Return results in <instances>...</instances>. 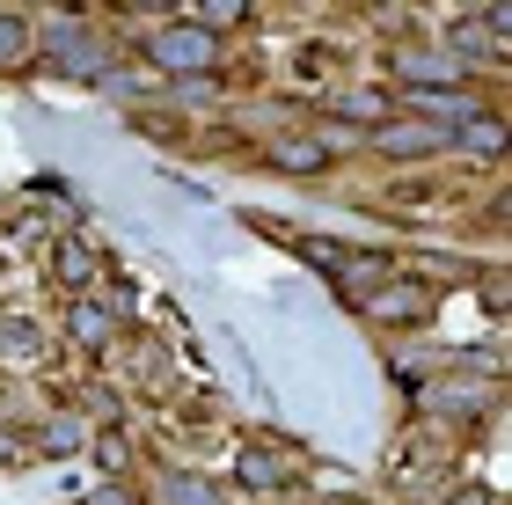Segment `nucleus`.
Wrapping results in <instances>:
<instances>
[{"mask_svg": "<svg viewBox=\"0 0 512 505\" xmlns=\"http://www.w3.org/2000/svg\"><path fill=\"white\" fill-rule=\"evenodd\" d=\"M96 462L103 469H125V440H118V432H96Z\"/></svg>", "mask_w": 512, "mask_h": 505, "instance_id": "nucleus-17", "label": "nucleus"}, {"mask_svg": "<svg viewBox=\"0 0 512 505\" xmlns=\"http://www.w3.org/2000/svg\"><path fill=\"white\" fill-rule=\"evenodd\" d=\"M37 447H44V454H74V447H81V425H74V418H52V425L37 432Z\"/></svg>", "mask_w": 512, "mask_h": 505, "instance_id": "nucleus-15", "label": "nucleus"}, {"mask_svg": "<svg viewBox=\"0 0 512 505\" xmlns=\"http://www.w3.org/2000/svg\"><path fill=\"white\" fill-rule=\"evenodd\" d=\"M30 59V15L0 8V66H22Z\"/></svg>", "mask_w": 512, "mask_h": 505, "instance_id": "nucleus-11", "label": "nucleus"}, {"mask_svg": "<svg viewBox=\"0 0 512 505\" xmlns=\"http://www.w3.org/2000/svg\"><path fill=\"white\" fill-rule=\"evenodd\" d=\"M300 257H308V264H322V271H330V264L344 257V249H337V242H322V235H308V242H300Z\"/></svg>", "mask_w": 512, "mask_h": 505, "instance_id": "nucleus-16", "label": "nucleus"}, {"mask_svg": "<svg viewBox=\"0 0 512 505\" xmlns=\"http://www.w3.org/2000/svg\"><path fill=\"white\" fill-rule=\"evenodd\" d=\"M81 505H132V491H118V484H103V491H88Z\"/></svg>", "mask_w": 512, "mask_h": 505, "instance_id": "nucleus-18", "label": "nucleus"}, {"mask_svg": "<svg viewBox=\"0 0 512 505\" xmlns=\"http://www.w3.org/2000/svg\"><path fill=\"white\" fill-rule=\"evenodd\" d=\"M66 330H74V344H88V352H103V344L118 337V315H110L103 301H74V308H66Z\"/></svg>", "mask_w": 512, "mask_h": 505, "instance_id": "nucleus-7", "label": "nucleus"}, {"mask_svg": "<svg viewBox=\"0 0 512 505\" xmlns=\"http://www.w3.org/2000/svg\"><path fill=\"white\" fill-rule=\"evenodd\" d=\"M52 279H59L66 293H81L88 279H96V249H88L81 235H66V242L52 249Z\"/></svg>", "mask_w": 512, "mask_h": 505, "instance_id": "nucleus-8", "label": "nucleus"}, {"mask_svg": "<svg viewBox=\"0 0 512 505\" xmlns=\"http://www.w3.org/2000/svg\"><path fill=\"white\" fill-rule=\"evenodd\" d=\"M432 301H439V293H432L425 279H403V286L388 279L359 315H374V323H403V330H425V323H432Z\"/></svg>", "mask_w": 512, "mask_h": 505, "instance_id": "nucleus-3", "label": "nucleus"}, {"mask_svg": "<svg viewBox=\"0 0 512 505\" xmlns=\"http://www.w3.org/2000/svg\"><path fill=\"white\" fill-rule=\"evenodd\" d=\"M447 505H498V498H491V491H483V484H469V491H454Z\"/></svg>", "mask_w": 512, "mask_h": 505, "instance_id": "nucleus-19", "label": "nucleus"}, {"mask_svg": "<svg viewBox=\"0 0 512 505\" xmlns=\"http://www.w3.org/2000/svg\"><path fill=\"white\" fill-rule=\"evenodd\" d=\"M161 498H169V505H220V491L205 484V476H169V484H161Z\"/></svg>", "mask_w": 512, "mask_h": 505, "instance_id": "nucleus-14", "label": "nucleus"}, {"mask_svg": "<svg viewBox=\"0 0 512 505\" xmlns=\"http://www.w3.org/2000/svg\"><path fill=\"white\" fill-rule=\"evenodd\" d=\"M271 169H286V176H315V169H330L337 154H330V140H308V132H286V140H271V154H264Z\"/></svg>", "mask_w": 512, "mask_h": 505, "instance_id": "nucleus-6", "label": "nucleus"}, {"mask_svg": "<svg viewBox=\"0 0 512 505\" xmlns=\"http://www.w3.org/2000/svg\"><path fill=\"white\" fill-rule=\"evenodd\" d=\"M374 147L388 154V162H417V154H439L447 147V125H425V118H388L374 132Z\"/></svg>", "mask_w": 512, "mask_h": 505, "instance_id": "nucleus-5", "label": "nucleus"}, {"mask_svg": "<svg viewBox=\"0 0 512 505\" xmlns=\"http://www.w3.org/2000/svg\"><path fill=\"white\" fill-rule=\"evenodd\" d=\"M37 323H22V315H15V323H0V359H37Z\"/></svg>", "mask_w": 512, "mask_h": 505, "instance_id": "nucleus-13", "label": "nucleus"}, {"mask_svg": "<svg viewBox=\"0 0 512 505\" xmlns=\"http://www.w3.org/2000/svg\"><path fill=\"white\" fill-rule=\"evenodd\" d=\"M461 147H469L476 162H498V154H505V118H491V110H483V118L461 132Z\"/></svg>", "mask_w": 512, "mask_h": 505, "instance_id": "nucleus-10", "label": "nucleus"}, {"mask_svg": "<svg viewBox=\"0 0 512 505\" xmlns=\"http://www.w3.org/2000/svg\"><path fill=\"white\" fill-rule=\"evenodd\" d=\"M147 59L161 66V74L169 81H205L220 66V37H205L198 22H169V30H154V44H147Z\"/></svg>", "mask_w": 512, "mask_h": 505, "instance_id": "nucleus-1", "label": "nucleus"}, {"mask_svg": "<svg viewBox=\"0 0 512 505\" xmlns=\"http://www.w3.org/2000/svg\"><path fill=\"white\" fill-rule=\"evenodd\" d=\"M388 279H395V257H388V249H344V257L330 264V286H337L352 308H366Z\"/></svg>", "mask_w": 512, "mask_h": 505, "instance_id": "nucleus-2", "label": "nucleus"}, {"mask_svg": "<svg viewBox=\"0 0 512 505\" xmlns=\"http://www.w3.org/2000/svg\"><path fill=\"white\" fill-rule=\"evenodd\" d=\"M337 118H352V125H388V103L374 96V88H359V96H337Z\"/></svg>", "mask_w": 512, "mask_h": 505, "instance_id": "nucleus-12", "label": "nucleus"}, {"mask_svg": "<svg viewBox=\"0 0 512 505\" xmlns=\"http://www.w3.org/2000/svg\"><path fill=\"white\" fill-rule=\"evenodd\" d=\"M235 484H249V491H278V484H286V462H278V454H264V447H242Z\"/></svg>", "mask_w": 512, "mask_h": 505, "instance_id": "nucleus-9", "label": "nucleus"}, {"mask_svg": "<svg viewBox=\"0 0 512 505\" xmlns=\"http://www.w3.org/2000/svg\"><path fill=\"white\" fill-rule=\"evenodd\" d=\"M44 59H52V74H74V81H103L110 74V52L81 30V22H66V30L44 44Z\"/></svg>", "mask_w": 512, "mask_h": 505, "instance_id": "nucleus-4", "label": "nucleus"}]
</instances>
